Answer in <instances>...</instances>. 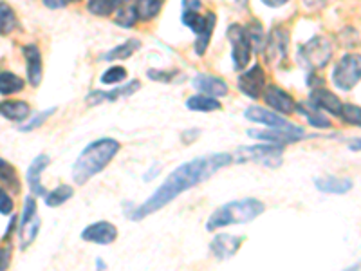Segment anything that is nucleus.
Returning a JSON list of instances; mask_svg holds the SVG:
<instances>
[{"mask_svg":"<svg viewBox=\"0 0 361 271\" xmlns=\"http://www.w3.org/2000/svg\"><path fill=\"white\" fill-rule=\"evenodd\" d=\"M231 154L228 152H215V154H208V156L195 157L192 161L179 164L167 181L158 188V190L148 197V199L134 208L132 212H127V215L132 221H143L148 215L155 214L167 205H170L176 197H179L183 192L192 190L201 183L208 181V179L215 176L220 169H224L231 163Z\"/></svg>","mask_w":361,"mask_h":271,"instance_id":"1","label":"nucleus"},{"mask_svg":"<svg viewBox=\"0 0 361 271\" xmlns=\"http://www.w3.org/2000/svg\"><path fill=\"white\" fill-rule=\"evenodd\" d=\"M121 148V143L114 138H100L82 150L78 160L72 164V179L78 185H85L100 172L107 169V164L114 160Z\"/></svg>","mask_w":361,"mask_h":271,"instance_id":"2","label":"nucleus"},{"mask_svg":"<svg viewBox=\"0 0 361 271\" xmlns=\"http://www.w3.org/2000/svg\"><path fill=\"white\" fill-rule=\"evenodd\" d=\"M266 205L262 201L246 197V199L231 201L228 205L220 206L210 215L206 222L208 231H215L219 228L229 226V224H246V222L255 221L256 217L264 214Z\"/></svg>","mask_w":361,"mask_h":271,"instance_id":"3","label":"nucleus"},{"mask_svg":"<svg viewBox=\"0 0 361 271\" xmlns=\"http://www.w3.org/2000/svg\"><path fill=\"white\" fill-rule=\"evenodd\" d=\"M180 20L188 29H192L197 35L194 42V49L199 56H203L206 53L208 45H210V40H212L213 29H215V13L203 15L201 11H186V9H183Z\"/></svg>","mask_w":361,"mask_h":271,"instance_id":"4","label":"nucleus"},{"mask_svg":"<svg viewBox=\"0 0 361 271\" xmlns=\"http://www.w3.org/2000/svg\"><path fill=\"white\" fill-rule=\"evenodd\" d=\"M282 145H253V147H240L235 152L237 163H259L264 164L268 169H278L282 164L284 157Z\"/></svg>","mask_w":361,"mask_h":271,"instance_id":"5","label":"nucleus"},{"mask_svg":"<svg viewBox=\"0 0 361 271\" xmlns=\"http://www.w3.org/2000/svg\"><path fill=\"white\" fill-rule=\"evenodd\" d=\"M361 78V58L360 54H345L332 71V82L339 91H353Z\"/></svg>","mask_w":361,"mask_h":271,"instance_id":"6","label":"nucleus"},{"mask_svg":"<svg viewBox=\"0 0 361 271\" xmlns=\"http://www.w3.org/2000/svg\"><path fill=\"white\" fill-rule=\"evenodd\" d=\"M300 56L311 69H323L332 58V45L325 36H314L300 47Z\"/></svg>","mask_w":361,"mask_h":271,"instance_id":"7","label":"nucleus"},{"mask_svg":"<svg viewBox=\"0 0 361 271\" xmlns=\"http://www.w3.org/2000/svg\"><path fill=\"white\" fill-rule=\"evenodd\" d=\"M228 40L233 47V53H231V58H233L235 69L237 71H244L246 67H249V62H252V44H249V38H247V33L243 26L238 24H231L228 27Z\"/></svg>","mask_w":361,"mask_h":271,"instance_id":"8","label":"nucleus"},{"mask_svg":"<svg viewBox=\"0 0 361 271\" xmlns=\"http://www.w3.org/2000/svg\"><path fill=\"white\" fill-rule=\"evenodd\" d=\"M287 51H289V31H287L286 27L271 29V33L266 36V60L271 65H280L287 58Z\"/></svg>","mask_w":361,"mask_h":271,"instance_id":"9","label":"nucleus"},{"mask_svg":"<svg viewBox=\"0 0 361 271\" xmlns=\"http://www.w3.org/2000/svg\"><path fill=\"white\" fill-rule=\"evenodd\" d=\"M238 91L243 94H246L247 98L252 100H256L262 96V93H264L266 85H268V82H266V71L264 67L262 65H253L252 69H247L246 72H243V75L238 76Z\"/></svg>","mask_w":361,"mask_h":271,"instance_id":"10","label":"nucleus"},{"mask_svg":"<svg viewBox=\"0 0 361 271\" xmlns=\"http://www.w3.org/2000/svg\"><path fill=\"white\" fill-rule=\"evenodd\" d=\"M247 120L253 121V123H262L266 125L268 129H287V130H296V132H304V129L296 127L295 123L287 121L284 116L275 114V112L268 111L264 107H247L246 112H244Z\"/></svg>","mask_w":361,"mask_h":271,"instance_id":"11","label":"nucleus"},{"mask_svg":"<svg viewBox=\"0 0 361 271\" xmlns=\"http://www.w3.org/2000/svg\"><path fill=\"white\" fill-rule=\"evenodd\" d=\"M139 89H141L139 80H130L112 91H93V93L87 94L85 102H87V105H91V107L105 102H118L119 98H128V96H132V94L137 93Z\"/></svg>","mask_w":361,"mask_h":271,"instance_id":"12","label":"nucleus"},{"mask_svg":"<svg viewBox=\"0 0 361 271\" xmlns=\"http://www.w3.org/2000/svg\"><path fill=\"white\" fill-rule=\"evenodd\" d=\"M82 239H84L85 242L109 246L118 239V228L109 221L93 222V224H89V226L82 231Z\"/></svg>","mask_w":361,"mask_h":271,"instance_id":"13","label":"nucleus"},{"mask_svg":"<svg viewBox=\"0 0 361 271\" xmlns=\"http://www.w3.org/2000/svg\"><path fill=\"white\" fill-rule=\"evenodd\" d=\"M262 96H264V102L268 107L275 109L277 112H280V114H293L296 109V102L295 98L291 96L287 91L280 89V87H277V85H266L264 93H262Z\"/></svg>","mask_w":361,"mask_h":271,"instance_id":"14","label":"nucleus"},{"mask_svg":"<svg viewBox=\"0 0 361 271\" xmlns=\"http://www.w3.org/2000/svg\"><path fill=\"white\" fill-rule=\"evenodd\" d=\"M49 164H51V157L47 154H38L33 160V163L29 164V169H27V185H29V190H31L33 196L40 197L47 194L45 187L42 185V173H44V170L47 169Z\"/></svg>","mask_w":361,"mask_h":271,"instance_id":"15","label":"nucleus"},{"mask_svg":"<svg viewBox=\"0 0 361 271\" xmlns=\"http://www.w3.org/2000/svg\"><path fill=\"white\" fill-rule=\"evenodd\" d=\"M243 245V237L229 235V233H220L210 242V251L217 261H228L233 257Z\"/></svg>","mask_w":361,"mask_h":271,"instance_id":"16","label":"nucleus"},{"mask_svg":"<svg viewBox=\"0 0 361 271\" xmlns=\"http://www.w3.org/2000/svg\"><path fill=\"white\" fill-rule=\"evenodd\" d=\"M247 136L252 138L262 139V141H269L273 145H289V143L300 141L304 138L305 132H296V130L287 129H268V130H247Z\"/></svg>","mask_w":361,"mask_h":271,"instance_id":"17","label":"nucleus"},{"mask_svg":"<svg viewBox=\"0 0 361 271\" xmlns=\"http://www.w3.org/2000/svg\"><path fill=\"white\" fill-rule=\"evenodd\" d=\"M194 87L212 98H222L229 91L228 84L222 78L213 75H197L194 78Z\"/></svg>","mask_w":361,"mask_h":271,"instance_id":"18","label":"nucleus"},{"mask_svg":"<svg viewBox=\"0 0 361 271\" xmlns=\"http://www.w3.org/2000/svg\"><path fill=\"white\" fill-rule=\"evenodd\" d=\"M22 53H24V58H26V65H27V80H29V84L31 85L38 87L40 82H42V76H44L40 49L35 44H29V45H24Z\"/></svg>","mask_w":361,"mask_h":271,"instance_id":"19","label":"nucleus"},{"mask_svg":"<svg viewBox=\"0 0 361 271\" xmlns=\"http://www.w3.org/2000/svg\"><path fill=\"white\" fill-rule=\"evenodd\" d=\"M311 102H313L318 109L327 111L332 116H339V112H341V105H344V103L339 102L338 96H336L335 93L327 91L325 87L313 89V93H311Z\"/></svg>","mask_w":361,"mask_h":271,"instance_id":"20","label":"nucleus"},{"mask_svg":"<svg viewBox=\"0 0 361 271\" xmlns=\"http://www.w3.org/2000/svg\"><path fill=\"white\" fill-rule=\"evenodd\" d=\"M314 187L323 194H347L353 190L354 183L348 178H338V176H325V178H318L314 181Z\"/></svg>","mask_w":361,"mask_h":271,"instance_id":"21","label":"nucleus"},{"mask_svg":"<svg viewBox=\"0 0 361 271\" xmlns=\"http://www.w3.org/2000/svg\"><path fill=\"white\" fill-rule=\"evenodd\" d=\"M295 112H300L302 116H305V120L311 123V127H316V129H329L330 127L329 118L313 102H298L296 103Z\"/></svg>","mask_w":361,"mask_h":271,"instance_id":"22","label":"nucleus"},{"mask_svg":"<svg viewBox=\"0 0 361 271\" xmlns=\"http://www.w3.org/2000/svg\"><path fill=\"white\" fill-rule=\"evenodd\" d=\"M29 114H31V107L26 102H20V100H6V102L0 103V116L9 121L22 123L24 120L29 118Z\"/></svg>","mask_w":361,"mask_h":271,"instance_id":"23","label":"nucleus"},{"mask_svg":"<svg viewBox=\"0 0 361 271\" xmlns=\"http://www.w3.org/2000/svg\"><path fill=\"white\" fill-rule=\"evenodd\" d=\"M186 107L194 112H215L222 109V103L219 98H212L208 94H197L186 100Z\"/></svg>","mask_w":361,"mask_h":271,"instance_id":"24","label":"nucleus"},{"mask_svg":"<svg viewBox=\"0 0 361 271\" xmlns=\"http://www.w3.org/2000/svg\"><path fill=\"white\" fill-rule=\"evenodd\" d=\"M139 47H141V42L137 40V38H128L123 44L116 45L114 49H110L109 53L102 54V60H127L134 53H137Z\"/></svg>","mask_w":361,"mask_h":271,"instance_id":"25","label":"nucleus"},{"mask_svg":"<svg viewBox=\"0 0 361 271\" xmlns=\"http://www.w3.org/2000/svg\"><path fill=\"white\" fill-rule=\"evenodd\" d=\"M18 230H20V237H22V240H20V248L22 249L29 248V246L36 240V235H38L40 217L38 215H35V217H31L29 221L20 222V228H18Z\"/></svg>","mask_w":361,"mask_h":271,"instance_id":"26","label":"nucleus"},{"mask_svg":"<svg viewBox=\"0 0 361 271\" xmlns=\"http://www.w3.org/2000/svg\"><path fill=\"white\" fill-rule=\"evenodd\" d=\"M161 8H163V0H136V6H134L137 18L143 22H148L158 17Z\"/></svg>","mask_w":361,"mask_h":271,"instance_id":"27","label":"nucleus"},{"mask_svg":"<svg viewBox=\"0 0 361 271\" xmlns=\"http://www.w3.org/2000/svg\"><path fill=\"white\" fill-rule=\"evenodd\" d=\"M72 196H75V188L69 187V185H60L49 194H45V205L56 208V206H62L63 203H67Z\"/></svg>","mask_w":361,"mask_h":271,"instance_id":"28","label":"nucleus"},{"mask_svg":"<svg viewBox=\"0 0 361 271\" xmlns=\"http://www.w3.org/2000/svg\"><path fill=\"white\" fill-rule=\"evenodd\" d=\"M17 15L11 9V6L0 0V36H6L17 29Z\"/></svg>","mask_w":361,"mask_h":271,"instance_id":"29","label":"nucleus"},{"mask_svg":"<svg viewBox=\"0 0 361 271\" xmlns=\"http://www.w3.org/2000/svg\"><path fill=\"white\" fill-rule=\"evenodd\" d=\"M26 87L24 80L20 76L13 75V72H0V94H15V93H20V91Z\"/></svg>","mask_w":361,"mask_h":271,"instance_id":"30","label":"nucleus"},{"mask_svg":"<svg viewBox=\"0 0 361 271\" xmlns=\"http://www.w3.org/2000/svg\"><path fill=\"white\" fill-rule=\"evenodd\" d=\"M118 0H89L87 9L96 17H109L118 9Z\"/></svg>","mask_w":361,"mask_h":271,"instance_id":"31","label":"nucleus"},{"mask_svg":"<svg viewBox=\"0 0 361 271\" xmlns=\"http://www.w3.org/2000/svg\"><path fill=\"white\" fill-rule=\"evenodd\" d=\"M247 33V38H249V44H252V49L255 51H262L264 49V44H266V35H264V29L260 26L259 22H252L247 27H244Z\"/></svg>","mask_w":361,"mask_h":271,"instance_id":"32","label":"nucleus"},{"mask_svg":"<svg viewBox=\"0 0 361 271\" xmlns=\"http://www.w3.org/2000/svg\"><path fill=\"white\" fill-rule=\"evenodd\" d=\"M125 78H127V69L121 65H112L102 75V84L103 85H118V84H121V82H125Z\"/></svg>","mask_w":361,"mask_h":271,"instance_id":"33","label":"nucleus"},{"mask_svg":"<svg viewBox=\"0 0 361 271\" xmlns=\"http://www.w3.org/2000/svg\"><path fill=\"white\" fill-rule=\"evenodd\" d=\"M0 181L6 183V185H11L15 192H18V176L15 172L13 164H9L8 161L0 157Z\"/></svg>","mask_w":361,"mask_h":271,"instance_id":"34","label":"nucleus"},{"mask_svg":"<svg viewBox=\"0 0 361 271\" xmlns=\"http://www.w3.org/2000/svg\"><path fill=\"white\" fill-rule=\"evenodd\" d=\"M136 22H137V13L132 6H125V8L119 9L118 15H116V24L121 27H125V29H130V27H134V24Z\"/></svg>","mask_w":361,"mask_h":271,"instance_id":"35","label":"nucleus"},{"mask_svg":"<svg viewBox=\"0 0 361 271\" xmlns=\"http://www.w3.org/2000/svg\"><path fill=\"white\" fill-rule=\"evenodd\" d=\"M341 120L348 125H354V127H360L361 123V112L358 105H353V103H347V105H341Z\"/></svg>","mask_w":361,"mask_h":271,"instance_id":"36","label":"nucleus"},{"mask_svg":"<svg viewBox=\"0 0 361 271\" xmlns=\"http://www.w3.org/2000/svg\"><path fill=\"white\" fill-rule=\"evenodd\" d=\"M54 111H56V107L45 109V111L38 112V114H36L35 118H33V120L29 121V123L24 125V127H20V130H24V132H29V130L38 129V127H42V125H44L45 121H47V118H51V116L54 114Z\"/></svg>","mask_w":361,"mask_h":271,"instance_id":"37","label":"nucleus"},{"mask_svg":"<svg viewBox=\"0 0 361 271\" xmlns=\"http://www.w3.org/2000/svg\"><path fill=\"white\" fill-rule=\"evenodd\" d=\"M13 208H15V203L13 199H11V196H9L4 188H0V214L11 215L13 214Z\"/></svg>","mask_w":361,"mask_h":271,"instance_id":"38","label":"nucleus"},{"mask_svg":"<svg viewBox=\"0 0 361 271\" xmlns=\"http://www.w3.org/2000/svg\"><path fill=\"white\" fill-rule=\"evenodd\" d=\"M148 75V78H152V80L155 82H161V84H168V82H172L174 76L177 75V72H167V71H148L146 72Z\"/></svg>","mask_w":361,"mask_h":271,"instance_id":"39","label":"nucleus"},{"mask_svg":"<svg viewBox=\"0 0 361 271\" xmlns=\"http://www.w3.org/2000/svg\"><path fill=\"white\" fill-rule=\"evenodd\" d=\"M9 261H11V251L9 248H0V271L6 270L9 266Z\"/></svg>","mask_w":361,"mask_h":271,"instance_id":"40","label":"nucleus"},{"mask_svg":"<svg viewBox=\"0 0 361 271\" xmlns=\"http://www.w3.org/2000/svg\"><path fill=\"white\" fill-rule=\"evenodd\" d=\"M201 8H203L201 0H183V9L186 11H201Z\"/></svg>","mask_w":361,"mask_h":271,"instance_id":"41","label":"nucleus"},{"mask_svg":"<svg viewBox=\"0 0 361 271\" xmlns=\"http://www.w3.org/2000/svg\"><path fill=\"white\" fill-rule=\"evenodd\" d=\"M42 2L49 9H62L69 4V0H42Z\"/></svg>","mask_w":361,"mask_h":271,"instance_id":"42","label":"nucleus"},{"mask_svg":"<svg viewBox=\"0 0 361 271\" xmlns=\"http://www.w3.org/2000/svg\"><path fill=\"white\" fill-rule=\"evenodd\" d=\"M268 8H280V6L287 4L289 0H262Z\"/></svg>","mask_w":361,"mask_h":271,"instance_id":"43","label":"nucleus"},{"mask_svg":"<svg viewBox=\"0 0 361 271\" xmlns=\"http://www.w3.org/2000/svg\"><path fill=\"white\" fill-rule=\"evenodd\" d=\"M305 4L309 6V8H322V6L327 4V0H305Z\"/></svg>","mask_w":361,"mask_h":271,"instance_id":"44","label":"nucleus"},{"mask_svg":"<svg viewBox=\"0 0 361 271\" xmlns=\"http://www.w3.org/2000/svg\"><path fill=\"white\" fill-rule=\"evenodd\" d=\"M98 268H100V270H105V264H103V261H98Z\"/></svg>","mask_w":361,"mask_h":271,"instance_id":"45","label":"nucleus"},{"mask_svg":"<svg viewBox=\"0 0 361 271\" xmlns=\"http://www.w3.org/2000/svg\"><path fill=\"white\" fill-rule=\"evenodd\" d=\"M246 2L247 0H237V4H240V6H246Z\"/></svg>","mask_w":361,"mask_h":271,"instance_id":"46","label":"nucleus"},{"mask_svg":"<svg viewBox=\"0 0 361 271\" xmlns=\"http://www.w3.org/2000/svg\"><path fill=\"white\" fill-rule=\"evenodd\" d=\"M118 2H130V0H118Z\"/></svg>","mask_w":361,"mask_h":271,"instance_id":"47","label":"nucleus"},{"mask_svg":"<svg viewBox=\"0 0 361 271\" xmlns=\"http://www.w3.org/2000/svg\"><path fill=\"white\" fill-rule=\"evenodd\" d=\"M72 2H79V0H72Z\"/></svg>","mask_w":361,"mask_h":271,"instance_id":"48","label":"nucleus"}]
</instances>
